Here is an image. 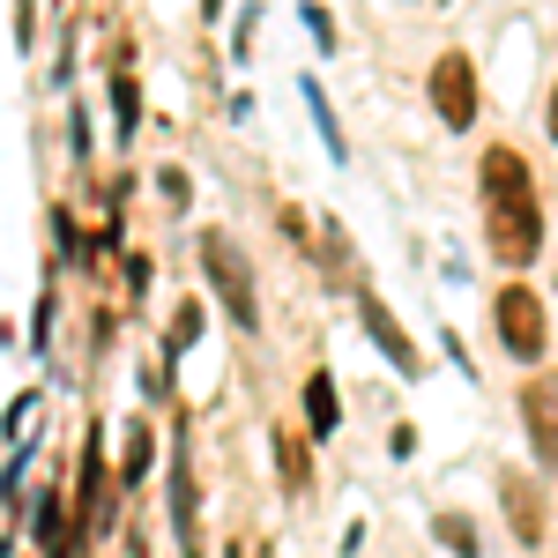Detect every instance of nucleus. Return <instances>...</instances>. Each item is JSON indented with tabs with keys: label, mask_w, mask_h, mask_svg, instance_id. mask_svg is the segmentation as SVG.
Segmentation results:
<instances>
[{
	"label": "nucleus",
	"mask_w": 558,
	"mask_h": 558,
	"mask_svg": "<svg viewBox=\"0 0 558 558\" xmlns=\"http://www.w3.org/2000/svg\"><path fill=\"white\" fill-rule=\"evenodd\" d=\"M476 194H484V246H492V260L529 268L544 254V194H536V179L521 165V149L492 142L484 165H476Z\"/></svg>",
	"instance_id": "f257e3e1"
},
{
	"label": "nucleus",
	"mask_w": 558,
	"mask_h": 558,
	"mask_svg": "<svg viewBox=\"0 0 558 558\" xmlns=\"http://www.w3.org/2000/svg\"><path fill=\"white\" fill-rule=\"evenodd\" d=\"M202 268H209L216 299H223V313L254 336L260 328V299H254V276H246V254H239V239L231 231H202Z\"/></svg>",
	"instance_id": "f03ea898"
},
{
	"label": "nucleus",
	"mask_w": 558,
	"mask_h": 558,
	"mask_svg": "<svg viewBox=\"0 0 558 558\" xmlns=\"http://www.w3.org/2000/svg\"><path fill=\"white\" fill-rule=\"evenodd\" d=\"M492 320H499L507 357H521V365H536V357H544V343H551V313H544V299H536L529 283H507V291L492 299Z\"/></svg>",
	"instance_id": "7ed1b4c3"
},
{
	"label": "nucleus",
	"mask_w": 558,
	"mask_h": 558,
	"mask_svg": "<svg viewBox=\"0 0 558 558\" xmlns=\"http://www.w3.org/2000/svg\"><path fill=\"white\" fill-rule=\"evenodd\" d=\"M105 529H112V462H105V432H89L75 476V536H105Z\"/></svg>",
	"instance_id": "20e7f679"
},
{
	"label": "nucleus",
	"mask_w": 558,
	"mask_h": 558,
	"mask_svg": "<svg viewBox=\"0 0 558 558\" xmlns=\"http://www.w3.org/2000/svg\"><path fill=\"white\" fill-rule=\"evenodd\" d=\"M425 89H432V112H439L454 134L476 128V68H470V52H439Z\"/></svg>",
	"instance_id": "39448f33"
},
{
	"label": "nucleus",
	"mask_w": 558,
	"mask_h": 558,
	"mask_svg": "<svg viewBox=\"0 0 558 558\" xmlns=\"http://www.w3.org/2000/svg\"><path fill=\"white\" fill-rule=\"evenodd\" d=\"M357 328H365V336L380 343V357L395 365V373H402V380H425V350L402 336V320H395V313H387L373 291H357Z\"/></svg>",
	"instance_id": "423d86ee"
},
{
	"label": "nucleus",
	"mask_w": 558,
	"mask_h": 558,
	"mask_svg": "<svg viewBox=\"0 0 558 558\" xmlns=\"http://www.w3.org/2000/svg\"><path fill=\"white\" fill-rule=\"evenodd\" d=\"M521 425H529V447H536V462L558 476V373H536V380H521Z\"/></svg>",
	"instance_id": "0eeeda50"
},
{
	"label": "nucleus",
	"mask_w": 558,
	"mask_h": 558,
	"mask_svg": "<svg viewBox=\"0 0 558 558\" xmlns=\"http://www.w3.org/2000/svg\"><path fill=\"white\" fill-rule=\"evenodd\" d=\"M172 536L186 558H202V499H194V454H186V417L172 432Z\"/></svg>",
	"instance_id": "6e6552de"
},
{
	"label": "nucleus",
	"mask_w": 558,
	"mask_h": 558,
	"mask_svg": "<svg viewBox=\"0 0 558 558\" xmlns=\"http://www.w3.org/2000/svg\"><path fill=\"white\" fill-rule=\"evenodd\" d=\"M499 499H507V529H514V544H544V499H536V476L507 470V476H499Z\"/></svg>",
	"instance_id": "1a4fd4ad"
},
{
	"label": "nucleus",
	"mask_w": 558,
	"mask_h": 558,
	"mask_svg": "<svg viewBox=\"0 0 558 558\" xmlns=\"http://www.w3.org/2000/svg\"><path fill=\"white\" fill-rule=\"evenodd\" d=\"M268 447H276V476H283V492L305 499L313 492V454H305V432L299 425H276L268 432Z\"/></svg>",
	"instance_id": "9d476101"
},
{
	"label": "nucleus",
	"mask_w": 558,
	"mask_h": 558,
	"mask_svg": "<svg viewBox=\"0 0 558 558\" xmlns=\"http://www.w3.org/2000/svg\"><path fill=\"white\" fill-rule=\"evenodd\" d=\"M336 425H343V402H336V380H328V373H305V432H313V439H328Z\"/></svg>",
	"instance_id": "9b49d317"
},
{
	"label": "nucleus",
	"mask_w": 558,
	"mask_h": 558,
	"mask_svg": "<svg viewBox=\"0 0 558 558\" xmlns=\"http://www.w3.org/2000/svg\"><path fill=\"white\" fill-rule=\"evenodd\" d=\"M60 507H68V492H60V484L31 492V529H38V544H45V551H60V544H68V536H60Z\"/></svg>",
	"instance_id": "f8f14e48"
},
{
	"label": "nucleus",
	"mask_w": 558,
	"mask_h": 558,
	"mask_svg": "<svg viewBox=\"0 0 558 558\" xmlns=\"http://www.w3.org/2000/svg\"><path fill=\"white\" fill-rule=\"evenodd\" d=\"M149 462H157V432L134 417V425H128V447H120V484H142V476H149Z\"/></svg>",
	"instance_id": "ddd939ff"
},
{
	"label": "nucleus",
	"mask_w": 558,
	"mask_h": 558,
	"mask_svg": "<svg viewBox=\"0 0 558 558\" xmlns=\"http://www.w3.org/2000/svg\"><path fill=\"white\" fill-rule=\"evenodd\" d=\"M299 89H305V112H313V128H320V142H328V157L343 165V157H350V142H343V128H336V112H328V89L313 83V75H305Z\"/></svg>",
	"instance_id": "4468645a"
},
{
	"label": "nucleus",
	"mask_w": 558,
	"mask_h": 558,
	"mask_svg": "<svg viewBox=\"0 0 558 558\" xmlns=\"http://www.w3.org/2000/svg\"><path fill=\"white\" fill-rule=\"evenodd\" d=\"M202 320H209V313H202L194 299H186V305L172 313V328H165V373L179 365V350H194V343H202Z\"/></svg>",
	"instance_id": "2eb2a0df"
},
{
	"label": "nucleus",
	"mask_w": 558,
	"mask_h": 558,
	"mask_svg": "<svg viewBox=\"0 0 558 558\" xmlns=\"http://www.w3.org/2000/svg\"><path fill=\"white\" fill-rule=\"evenodd\" d=\"M112 120H120V142L142 128V83H134L128 60H120V75H112Z\"/></svg>",
	"instance_id": "dca6fc26"
},
{
	"label": "nucleus",
	"mask_w": 558,
	"mask_h": 558,
	"mask_svg": "<svg viewBox=\"0 0 558 558\" xmlns=\"http://www.w3.org/2000/svg\"><path fill=\"white\" fill-rule=\"evenodd\" d=\"M432 536L447 544L454 558H484V544H476V521L470 514H432Z\"/></svg>",
	"instance_id": "f3484780"
},
{
	"label": "nucleus",
	"mask_w": 558,
	"mask_h": 558,
	"mask_svg": "<svg viewBox=\"0 0 558 558\" xmlns=\"http://www.w3.org/2000/svg\"><path fill=\"white\" fill-rule=\"evenodd\" d=\"M305 31L320 38V52H336V23H328V8H320V0H305Z\"/></svg>",
	"instance_id": "a211bd4d"
},
{
	"label": "nucleus",
	"mask_w": 558,
	"mask_h": 558,
	"mask_svg": "<svg viewBox=\"0 0 558 558\" xmlns=\"http://www.w3.org/2000/svg\"><path fill=\"white\" fill-rule=\"evenodd\" d=\"M157 186H165V194H172V202H194V179L179 172V165H165V172H157Z\"/></svg>",
	"instance_id": "6ab92c4d"
},
{
	"label": "nucleus",
	"mask_w": 558,
	"mask_h": 558,
	"mask_svg": "<svg viewBox=\"0 0 558 558\" xmlns=\"http://www.w3.org/2000/svg\"><path fill=\"white\" fill-rule=\"evenodd\" d=\"M544 134L558 142V75H551V112H544Z\"/></svg>",
	"instance_id": "aec40b11"
},
{
	"label": "nucleus",
	"mask_w": 558,
	"mask_h": 558,
	"mask_svg": "<svg viewBox=\"0 0 558 558\" xmlns=\"http://www.w3.org/2000/svg\"><path fill=\"white\" fill-rule=\"evenodd\" d=\"M202 15H209V23H216V15H223V0H202Z\"/></svg>",
	"instance_id": "412c9836"
},
{
	"label": "nucleus",
	"mask_w": 558,
	"mask_h": 558,
	"mask_svg": "<svg viewBox=\"0 0 558 558\" xmlns=\"http://www.w3.org/2000/svg\"><path fill=\"white\" fill-rule=\"evenodd\" d=\"M0 558H15V544H8V536H0Z\"/></svg>",
	"instance_id": "4be33fe9"
}]
</instances>
